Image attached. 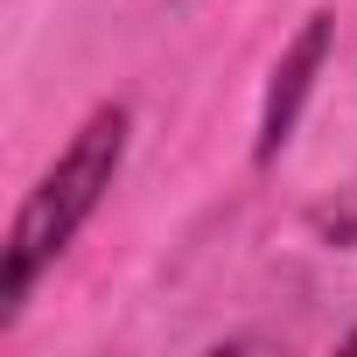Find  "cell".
Returning a JSON list of instances; mask_svg holds the SVG:
<instances>
[{
	"label": "cell",
	"mask_w": 357,
	"mask_h": 357,
	"mask_svg": "<svg viewBox=\"0 0 357 357\" xmlns=\"http://www.w3.org/2000/svg\"><path fill=\"white\" fill-rule=\"evenodd\" d=\"M343 350H350V357H357V329H350V343H343Z\"/></svg>",
	"instance_id": "3957f363"
},
{
	"label": "cell",
	"mask_w": 357,
	"mask_h": 357,
	"mask_svg": "<svg viewBox=\"0 0 357 357\" xmlns=\"http://www.w3.org/2000/svg\"><path fill=\"white\" fill-rule=\"evenodd\" d=\"M329 43H336V15H308L301 36L280 50L273 84H266V112H259V161H273L287 147V133H294V119H301V105H308V91L329 63Z\"/></svg>",
	"instance_id": "7a4b0ae2"
},
{
	"label": "cell",
	"mask_w": 357,
	"mask_h": 357,
	"mask_svg": "<svg viewBox=\"0 0 357 357\" xmlns=\"http://www.w3.org/2000/svg\"><path fill=\"white\" fill-rule=\"evenodd\" d=\"M119 154H126V112L119 105H98L70 147L43 168V183L29 190V204L15 211V231H8V259H0V329H8L29 301V287L43 280V266L77 238V225L98 211V197L112 190L119 175Z\"/></svg>",
	"instance_id": "6da1fadb"
}]
</instances>
